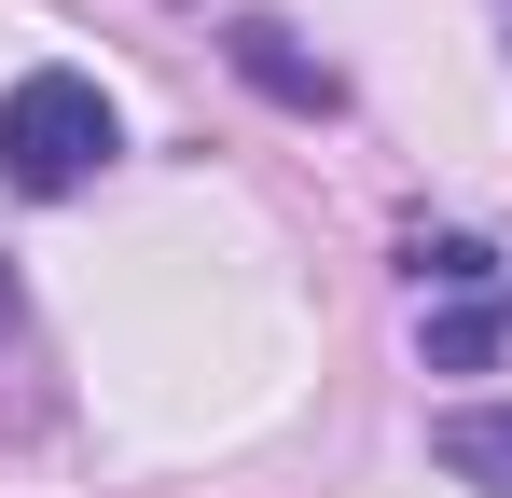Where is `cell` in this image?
Returning a JSON list of instances; mask_svg holds the SVG:
<instances>
[{"label":"cell","instance_id":"obj_1","mask_svg":"<svg viewBox=\"0 0 512 498\" xmlns=\"http://www.w3.org/2000/svg\"><path fill=\"white\" fill-rule=\"evenodd\" d=\"M125 153V111L97 97L84 70H28L0 97V180L28 194V208H56V194H84L97 166Z\"/></svg>","mask_w":512,"mask_h":498},{"label":"cell","instance_id":"obj_2","mask_svg":"<svg viewBox=\"0 0 512 498\" xmlns=\"http://www.w3.org/2000/svg\"><path fill=\"white\" fill-rule=\"evenodd\" d=\"M222 56H236V83H263L277 111H346V70H333V56H305L277 14H236V28H222Z\"/></svg>","mask_w":512,"mask_h":498},{"label":"cell","instance_id":"obj_3","mask_svg":"<svg viewBox=\"0 0 512 498\" xmlns=\"http://www.w3.org/2000/svg\"><path fill=\"white\" fill-rule=\"evenodd\" d=\"M499 346H512V277H485V291H443V305L416 319V360H429V374H485Z\"/></svg>","mask_w":512,"mask_h":498},{"label":"cell","instance_id":"obj_4","mask_svg":"<svg viewBox=\"0 0 512 498\" xmlns=\"http://www.w3.org/2000/svg\"><path fill=\"white\" fill-rule=\"evenodd\" d=\"M429 457H443L471 498H512V402H443L429 415Z\"/></svg>","mask_w":512,"mask_h":498},{"label":"cell","instance_id":"obj_5","mask_svg":"<svg viewBox=\"0 0 512 498\" xmlns=\"http://www.w3.org/2000/svg\"><path fill=\"white\" fill-rule=\"evenodd\" d=\"M0 346H14V263H0Z\"/></svg>","mask_w":512,"mask_h":498}]
</instances>
